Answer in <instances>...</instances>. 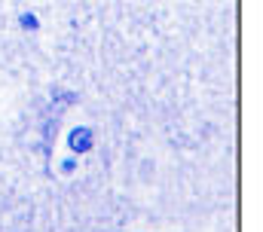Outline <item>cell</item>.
<instances>
[{
	"label": "cell",
	"instance_id": "cell-1",
	"mask_svg": "<svg viewBox=\"0 0 263 232\" xmlns=\"http://www.w3.org/2000/svg\"><path fill=\"white\" fill-rule=\"evenodd\" d=\"M89 138H92V131H89V128H77V131L70 134V150H77V153L89 150Z\"/></svg>",
	"mask_w": 263,
	"mask_h": 232
},
{
	"label": "cell",
	"instance_id": "cell-2",
	"mask_svg": "<svg viewBox=\"0 0 263 232\" xmlns=\"http://www.w3.org/2000/svg\"><path fill=\"white\" fill-rule=\"evenodd\" d=\"M22 22H25V28H37V18L34 15H22Z\"/></svg>",
	"mask_w": 263,
	"mask_h": 232
}]
</instances>
